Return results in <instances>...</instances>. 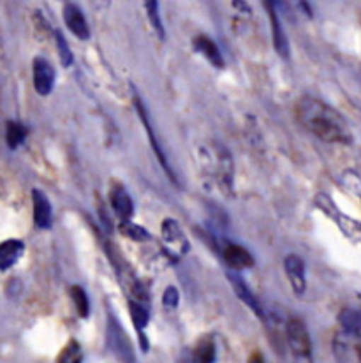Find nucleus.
<instances>
[{
	"mask_svg": "<svg viewBox=\"0 0 361 363\" xmlns=\"http://www.w3.org/2000/svg\"><path fill=\"white\" fill-rule=\"evenodd\" d=\"M333 354L337 363H361L360 335L338 330L333 337Z\"/></svg>",
	"mask_w": 361,
	"mask_h": 363,
	"instance_id": "20e7f679",
	"label": "nucleus"
},
{
	"mask_svg": "<svg viewBox=\"0 0 361 363\" xmlns=\"http://www.w3.org/2000/svg\"><path fill=\"white\" fill-rule=\"evenodd\" d=\"M266 11L270 16V25H272V39H273V48L279 53L282 59H289V43L286 34H284L282 23L279 18V4L277 0H265Z\"/></svg>",
	"mask_w": 361,
	"mask_h": 363,
	"instance_id": "1a4fd4ad",
	"label": "nucleus"
},
{
	"mask_svg": "<svg viewBox=\"0 0 361 363\" xmlns=\"http://www.w3.org/2000/svg\"><path fill=\"white\" fill-rule=\"evenodd\" d=\"M215 344L212 339H201L194 347L193 363H214L215 362Z\"/></svg>",
	"mask_w": 361,
	"mask_h": 363,
	"instance_id": "412c9836",
	"label": "nucleus"
},
{
	"mask_svg": "<svg viewBox=\"0 0 361 363\" xmlns=\"http://www.w3.org/2000/svg\"><path fill=\"white\" fill-rule=\"evenodd\" d=\"M32 203H34V223L41 230H48L52 226V205L48 198L41 191H32Z\"/></svg>",
	"mask_w": 361,
	"mask_h": 363,
	"instance_id": "2eb2a0df",
	"label": "nucleus"
},
{
	"mask_svg": "<svg viewBox=\"0 0 361 363\" xmlns=\"http://www.w3.org/2000/svg\"><path fill=\"white\" fill-rule=\"evenodd\" d=\"M143 6H144V11H147L148 21H150V25L154 27L155 34H157L161 39H164L166 30H164V25H162L161 11H159V0H143Z\"/></svg>",
	"mask_w": 361,
	"mask_h": 363,
	"instance_id": "aec40b11",
	"label": "nucleus"
},
{
	"mask_svg": "<svg viewBox=\"0 0 361 363\" xmlns=\"http://www.w3.org/2000/svg\"><path fill=\"white\" fill-rule=\"evenodd\" d=\"M227 279H229L231 286H233V291L236 293L238 298L247 305V307L251 308V311L254 312L259 319H265V312L261 311V305H259L258 298L254 296V293L248 289L247 282H245L240 275L234 274V272H229V274H227Z\"/></svg>",
	"mask_w": 361,
	"mask_h": 363,
	"instance_id": "f8f14e48",
	"label": "nucleus"
},
{
	"mask_svg": "<svg viewBox=\"0 0 361 363\" xmlns=\"http://www.w3.org/2000/svg\"><path fill=\"white\" fill-rule=\"evenodd\" d=\"M108 344H110L111 351L117 354L124 363H136L134 360V350H132V344L129 340V337L125 335L124 328L118 325L117 319L113 315H110V321H108Z\"/></svg>",
	"mask_w": 361,
	"mask_h": 363,
	"instance_id": "39448f33",
	"label": "nucleus"
},
{
	"mask_svg": "<svg viewBox=\"0 0 361 363\" xmlns=\"http://www.w3.org/2000/svg\"><path fill=\"white\" fill-rule=\"evenodd\" d=\"M64 21H66L67 28L81 41H86L90 38V28L88 23H86L85 14L81 13L76 4L72 2H66L64 4Z\"/></svg>",
	"mask_w": 361,
	"mask_h": 363,
	"instance_id": "9b49d317",
	"label": "nucleus"
},
{
	"mask_svg": "<svg viewBox=\"0 0 361 363\" xmlns=\"http://www.w3.org/2000/svg\"><path fill=\"white\" fill-rule=\"evenodd\" d=\"M32 76H34V89L39 96H48L55 85V71L48 60L34 59L32 65Z\"/></svg>",
	"mask_w": 361,
	"mask_h": 363,
	"instance_id": "9d476101",
	"label": "nucleus"
},
{
	"mask_svg": "<svg viewBox=\"0 0 361 363\" xmlns=\"http://www.w3.org/2000/svg\"><path fill=\"white\" fill-rule=\"evenodd\" d=\"M316 205L319 206V208L323 210V212L326 213V216H330L331 219L337 220L338 226H340V230L344 231L345 237L351 238L353 242H358L360 240L361 231H360L358 220L351 219V217H345L344 213H342L340 210H338L337 206H335V203L331 201V199L328 198L326 194H319V196H317V198H316Z\"/></svg>",
	"mask_w": 361,
	"mask_h": 363,
	"instance_id": "423d86ee",
	"label": "nucleus"
},
{
	"mask_svg": "<svg viewBox=\"0 0 361 363\" xmlns=\"http://www.w3.org/2000/svg\"><path fill=\"white\" fill-rule=\"evenodd\" d=\"M162 240L166 243V249L173 257H182L189 250V240L183 235L182 228L176 220L166 219L161 226Z\"/></svg>",
	"mask_w": 361,
	"mask_h": 363,
	"instance_id": "6e6552de",
	"label": "nucleus"
},
{
	"mask_svg": "<svg viewBox=\"0 0 361 363\" xmlns=\"http://www.w3.org/2000/svg\"><path fill=\"white\" fill-rule=\"evenodd\" d=\"M93 4H96L97 9L104 11V9H108V7H110L111 0H93Z\"/></svg>",
	"mask_w": 361,
	"mask_h": 363,
	"instance_id": "c756f323",
	"label": "nucleus"
},
{
	"mask_svg": "<svg viewBox=\"0 0 361 363\" xmlns=\"http://www.w3.org/2000/svg\"><path fill=\"white\" fill-rule=\"evenodd\" d=\"M194 46H196L197 52L205 57L208 62H210L214 67H224V59H222V53H220L219 46L212 41L208 35H197L194 39Z\"/></svg>",
	"mask_w": 361,
	"mask_h": 363,
	"instance_id": "a211bd4d",
	"label": "nucleus"
},
{
	"mask_svg": "<svg viewBox=\"0 0 361 363\" xmlns=\"http://www.w3.org/2000/svg\"><path fill=\"white\" fill-rule=\"evenodd\" d=\"M134 106H136V111H138L139 118H142V122H143L144 129H147V136H148V141H150L151 148H154V152H155V155H157L159 162H161L162 169H164V172H166V175H168L169 179H171L173 182H176V179H175V172H173L171 164H169L168 157H166V154H164V148L161 147V143H159L157 136H155L154 125H151V122H150V117H148V111H147V108H144V104L142 103V99H139L138 96H134Z\"/></svg>",
	"mask_w": 361,
	"mask_h": 363,
	"instance_id": "0eeeda50",
	"label": "nucleus"
},
{
	"mask_svg": "<svg viewBox=\"0 0 361 363\" xmlns=\"http://www.w3.org/2000/svg\"><path fill=\"white\" fill-rule=\"evenodd\" d=\"M338 323H340V330H344V332L361 335V318L360 312L355 308H344L338 315Z\"/></svg>",
	"mask_w": 361,
	"mask_h": 363,
	"instance_id": "6ab92c4d",
	"label": "nucleus"
},
{
	"mask_svg": "<svg viewBox=\"0 0 361 363\" xmlns=\"http://www.w3.org/2000/svg\"><path fill=\"white\" fill-rule=\"evenodd\" d=\"M299 7L303 9V13H306V16H312V9H310V4L309 0H298Z\"/></svg>",
	"mask_w": 361,
	"mask_h": 363,
	"instance_id": "c85d7f7f",
	"label": "nucleus"
},
{
	"mask_svg": "<svg viewBox=\"0 0 361 363\" xmlns=\"http://www.w3.org/2000/svg\"><path fill=\"white\" fill-rule=\"evenodd\" d=\"M129 311H131V318H132V323H134V326L139 330V332H143L144 326L148 325V319H150L147 307H144L143 303H138L134 302V300H131V302H129Z\"/></svg>",
	"mask_w": 361,
	"mask_h": 363,
	"instance_id": "5701e85b",
	"label": "nucleus"
},
{
	"mask_svg": "<svg viewBox=\"0 0 361 363\" xmlns=\"http://www.w3.org/2000/svg\"><path fill=\"white\" fill-rule=\"evenodd\" d=\"M71 296H72V302H74L76 311L81 318H86L90 312V303H88V296H86L85 289L81 286H72L71 289Z\"/></svg>",
	"mask_w": 361,
	"mask_h": 363,
	"instance_id": "393cba45",
	"label": "nucleus"
},
{
	"mask_svg": "<svg viewBox=\"0 0 361 363\" xmlns=\"http://www.w3.org/2000/svg\"><path fill=\"white\" fill-rule=\"evenodd\" d=\"M83 362V351L76 340H69L66 346L60 351L57 363H81Z\"/></svg>",
	"mask_w": 361,
	"mask_h": 363,
	"instance_id": "4be33fe9",
	"label": "nucleus"
},
{
	"mask_svg": "<svg viewBox=\"0 0 361 363\" xmlns=\"http://www.w3.org/2000/svg\"><path fill=\"white\" fill-rule=\"evenodd\" d=\"M296 118L319 140L335 145H349L353 141V130L345 118L316 97L303 96L296 103Z\"/></svg>",
	"mask_w": 361,
	"mask_h": 363,
	"instance_id": "f257e3e1",
	"label": "nucleus"
},
{
	"mask_svg": "<svg viewBox=\"0 0 361 363\" xmlns=\"http://www.w3.org/2000/svg\"><path fill=\"white\" fill-rule=\"evenodd\" d=\"M27 136V130L21 123L18 122H9L6 129V141L9 145V148H16L18 145H21V141Z\"/></svg>",
	"mask_w": 361,
	"mask_h": 363,
	"instance_id": "b1692460",
	"label": "nucleus"
},
{
	"mask_svg": "<svg viewBox=\"0 0 361 363\" xmlns=\"http://www.w3.org/2000/svg\"><path fill=\"white\" fill-rule=\"evenodd\" d=\"M120 231L125 235V237L131 238V240H136V242L148 240L147 231H144L142 226H138V224H132L131 220H122Z\"/></svg>",
	"mask_w": 361,
	"mask_h": 363,
	"instance_id": "a878e982",
	"label": "nucleus"
},
{
	"mask_svg": "<svg viewBox=\"0 0 361 363\" xmlns=\"http://www.w3.org/2000/svg\"><path fill=\"white\" fill-rule=\"evenodd\" d=\"M55 41H57V48H59V55H60V60H62V65H71L72 52L69 45H67L66 38L62 35V32H55Z\"/></svg>",
	"mask_w": 361,
	"mask_h": 363,
	"instance_id": "bb28decb",
	"label": "nucleus"
},
{
	"mask_svg": "<svg viewBox=\"0 0 361 363\" xmlns=\"http://www.w3.org/2000/svg\"><path fill=\"white\" fill-rule=\"evenodd\" d=\"M111 206H113L115 213L120 217V220H131L132 213H134V205L129 196V192L124 187H115L111 192Z\"/></svg>",
	"mask_w": 361,
	"mask_h": 363,
	"instance_id": "f3484780",
	"label": "nucleus"
},
{
	"mask_svg": "<svg viewBox=\"0 0 361 363\" xmlns=\"http://www.w3.org/2000/svg\"><path fill=\"white\" fill-rule=\"evenodd\" d=\"M284 268H286V274L289 282H291V288L296 295H303L306 289V279H305V264L299 259L298 256L291 254L284 261Z\"/></svg>",
	"mask_w": 361,
	"mask_h": 363,
	"instance_id": "ddd939ff",
	"label": "nucleus"
},
{
	"mask_svg": "<svg viewBox=\"0 0 361 363\" xmlns=\"http://www.w3.org/2000/svg\"><path fill=\"white\" fill-rule=\"evenodd\" d=\"M247 363H265V360H263V357L259 353H254L252 354L251 358H248Z\"/></svg>",
	"mask_w": 361,
	"mask_h": 363,
	"instance_id": "7c9ffc66",
	"label": "nucleus"
},
{
	"mask_svg": "<svg viewBox=\"0 0 361 363\" xmlns=\"http://www.w3.org/2000/svg\"><path fill=\"white\" fill-rule=\"evenodd\" d=\"M224 259L234 270H245V268L254 267V257L248 252L247 249H243L241 245H236V243H227L224 247Z\"/></svg>",
	"mask_w": 361,
	"mask_h": 363,
	"instance_id": "4468645a",
	"label": "nucleus"
},
{
	"mask_svg": "<svg viewBox=\"0 0 361 363\" xmlns=\"http://www.w3.org/2000/svg\"><path fill=\"white\" fill-rule=\"evenodd\" d=\"M25 254V243L20 240H6L0 243V270L13 268Z\"/></svg>",
	"mask_w": 361,
	"mask_h": 363,
	"instance_id": "dca6fc26",
	"label": "nucleus"
},
{
	"mask_svg": "<svg viewBox=\"0 0 361 363\" xmlns=\"http://www.w3.org/2000/svg\"><path fill=\"white\" fill-rule=\"evenodd\" d=\"M201 162L205 166V172L215 180L219 185L220 191L224 194L231 196L233 194V177H234V166L231 154L222 147V145L214 143L210 147H205L201 150Z\"/></svg>",
	"mask_w": 361,
	"mask_h": 363,
	"instance_id": "f03ea898",
	"label": "nucleus"
},
{
	"mask_svg": "<svg viewBox=\"0 0 361 363\" xmlns=\"http://www.w3.org/2000/svg\"><path fill=\"white\" fill-rule=\"evenodd\" d=\"M178 302H180L178 291H176V288L169 286V288L164 291V295H162V303H164L168 308H175L178 307Z\"/></svg>",
	"mask_w": 361,
	"mask_h": 363,
	"instance_id": "cd10ccee",
	"label": "nucleus"
},
{
	"mask_svg": "<svg viewBox=\"0 0 361 363\" xmlns=\"http://www.w3.org/2000/svg\"><path fill=\"white\" fill-rule=\"evenodd\" d=\"M286 339L296 363H312V342H310L309 330L302 319H289L286 326Z\"/></svg>",
	"mask_w": 361,
	"mask_h": 363,
	"instance_id": "7ed1b4c3",
	"label": "nucleus"
}]
</instances>
